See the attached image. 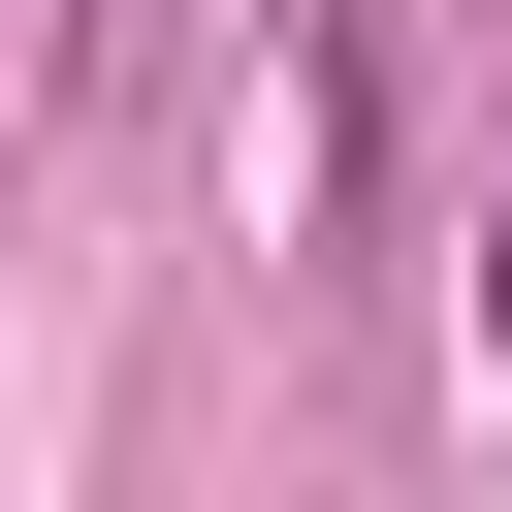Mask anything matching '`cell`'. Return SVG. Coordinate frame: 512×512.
<instances>
[{"label": "cell", "instance_id": "1", "mask_svg": "<svg viewBox=\"0 0 512 512\" xmlns=\"http://www.w3.org/2000/svg\"><path fill=\"white\" fill-rule=\"evenodd\" d=\"M480 320H512V256H480Z\"/></svg>", "mask_w": 512, "mask_h": 512}]
</instances>
